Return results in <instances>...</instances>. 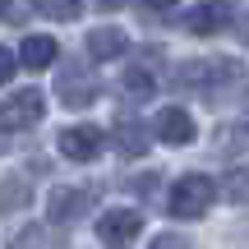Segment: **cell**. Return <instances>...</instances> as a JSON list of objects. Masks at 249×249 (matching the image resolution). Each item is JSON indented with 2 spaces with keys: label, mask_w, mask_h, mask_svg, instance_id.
Masks as SVG:
<instances>
[{
  "label": "cell",
  "mask_w": 249,
  "mask_h": 249,
  "mask_svg": "<svg viewBox=\"0 0 249 249\" xmlns=\"http://www.w3.org/2000/svg\"><path fill=\"white\" fill-rule=\"evenodd\" d=\"M171 79L185 92H198L208 102H222L226 92H249V70L240 60H226V55H213V60H189L180 65Z\"/></svg>",
  "instance_id": "cell-1"
},
{
  "label": "cell",
  "mask_w": 249,
  "mask_h": 249,
  "mask_svg": "<svg viewBox=\"0 0 249 249\" xmlns=\"http://www.w3.org/2000/svg\"><path fill=\"white\" fill-rule=\"evenodd\" d=\"M213 198H217V185L208 176H180L176 185H171V194H166V208L180 222H194V217H208Z\"/></svg>",
  "instance_id": "cell-2"
},
{
  "label": "cell",
  "mask_w": 249,
  "mask_h": 249,
  "mask_svg": "<svg viewBox=\"0 0 249 249\" xmlns=\"http://www.w3.org/2000/svg\"><path fill=\"white\" fill-rule=\"evenodd\" d=\"M42 116H46L42 88H18V92H9V97L0 102V124H5L9 134H23V129H33V124H42Z\"/></svg>",
  "instance_id": "cell-3"
},
{
  "label": "cell",
  "mask_w": 249,
  "mask_h": 249,
  "mask_svg": "<svg viewBox=\"0 0 249 249\" xmlns=\"http://www.w3.org/2000/svg\"><path fill=\"white\" fill-rule=\"evenodd\" d=\"M139 235H143V217L134 208H111L97 217V240L107 249H134Z\"/></svg>",
  "instance_id": "cell-4"
},
{
  "label": "cell",
  "mask_w": 249,
  "mask_h": 249,
  "mask_svg": "<svg viewBox=\"0 0 249 249\" xmlns=\"http://www.w3.org/2000/svg\"><path fill=\"white\" fill-rule=\"evenodd\" d=\"M88 208H92V189H79V185H60L46 198V217H51L55 226H70V222H79V217H88Z\"/></svg>",
  "instance_id": "cell-5"
},
{
  "label": "cell",
  "mask_w": 249,
  "mask_h": 249,
  "mask_svg": "<svg viewBox=\"0 0 249 249\" xmlns=\"http://www.w3.org/2000/svg\"><path fill=\"white\" fill-rule=\"evenodd\" d=\"M55 148H60L65 161H92L102 152V129L97 124H70V129H60Z\"/></svg>",
  "instance_id": "cell-6"
},
{
  "label": "cell",
  "mask_w": 249,
  "mask_h": 249,
  "mask_svg": "<svg viewBox=\"0 0 249 249\" xmlns=\"http://www.w3.org/2000/svg\"><path fill=\"white\" fill-rule=\"evenodd\" d=\"M231 14H235L231 0H208V5H194V9L185 14V33L213 37V33H222V28H231Z\"/></svg>",
  "instance_id": "cell-7"
},
{
  "label": "cell",
  "mask_w": 249,
  "mask_h": 249,
  "mask_svg": "<svg viewBox=\"0 0 249 249\" xmlns=\"http://www.w3.org/2000/svg\"><path fill=\"white\" fill-rule=\"evenodd\" d=\"M152 134H157L161 143H171V148H185V143H194V116H189L185 107H166L157 116V124H152Z\"/></svg>",
  "instance_id": "cell-8"
},
{
  "label": "cell",
  "mask_w": 249,
  "mask_h": 249,
  "mask_svg": "<svg viewBox=\"0 0 249 249\" xmlns=\"http://www.w3.org/2000/svg\"><path fill=\"white\" fill-rule=\"evenodd\" d=\"M60 102L65 107H88V102H97V83L79 65H65L60 70Z\"/></svg>",
  "instance_id": "cell-9"
},
{
  "label": "cell",
  "mask_w": 249,
  "mask_h": 249,
  "mask_svg": "<svg viewBox=\"0 0 249 249\" xmlns=\"http://www.w3.org/2000/svg\"><path fill=\"white\" fill-rule=\"evenodd\" d=\"M124 51H129V37L120 28H92L88 33V55L92 60H120Z\"/></svg>",
  "instance_id": "cell-10"
},
{
  "label": "cell",
  "mask_w": 249,
  "mask_h": 249,
  "mask_svg": "<svg viewBox=\"0 0 249 249\" xmlns=\"http://www.w3.org/2000/svg\"><path fill=\"white\" fill-rule=\"evenodd\" d=\"M55 55H60V46H55L51 37H42V33L23 37V46H18V60H23L28 70H46V65H55Z\"/></svg>",
  "instance_id": "cell-11"
},
{
  "label": "cell",
  "mask_w": 249,
  "mask_h": 249,
  "mask_svg": "<svg viewBox=\"0 0 249 249\" xmlns=\"http://www.w3.org/2000/svg\"><path fill=\"white\" fill-rule=\"evenodd\" d=\"M148 129H143L139 120H120L116 124V148L124 152V157H143V152H148Z\"/></svg>",
  "instance_id": "cell-12"
},
{
  "label": "cell",
  "mask_w": 249,
  "mask_h": 249,
  "mask_svg": "<svg viewBox=\"0 0 249 249\" xmlns=\"http://www.w3.org/2000/svg\"><path fill=\"white\" fill-rule=\"evenodd\" d=\"M9 249H60V240L51 235V226H23L18 235H9Z\"/></svg>",
  "instance_id": "cell-13"
},
{
  "label": "cell",
  "mask_w": 249,
  "mask_h": 249,
  "mask_svg": "<svg viewBox=\"0 0 249 249\" xmlns=\"http://www.w3.org/2000/svg\"><path fill=\"white\" fill-rule=\"evenodd\" d=\"M28 203V180L23 176H5L0 180V213H18Z\"/></svg>",
  "instance_id": "cell-14"
},
{
  "label": "cell",
  "mask_w": 249,
  "mask_h": 249,
  "mask_svg": "<svg viewBox=\"0 0 249 249\" xmlns=\"http://www.w3.org/2000/svg\"><path fill=\"white\" fill-rule=\"evenodd\" d=\"M33 9L46 14V18H55V23H74L79 9H83V0H33Z\"/></svg>",
  "instance_id": "cell-15"
},
{
  "label": "cell",
  "mask_w": 249,
  "mask_h": 249,
  "mask_svg": "<svg viewBox=\"0 0 249 249\" xmlns=\"http://www.w3.org/2000/svg\"><path fill=\"white\" fill-rule=\"evenodd\" d=\"M222 189H226L231 203H249V161H245V166H235V171H226Z\"/></svg>",
  "instance_id": "cell-16"
},
{
  "label": "cell",
  "mask_w": 249,
  "mask_h": 249,
  "mask_svg": "<svg viewBox=\"0 0 249 249\" xmlns=\"http://www.w3.org/2000/svg\"><path fill=\"white\" fill-rule=\"evenodd\" d=\"M124 92H129L134 102L152 97V92H157V88H152V74L148 70H129V74H124Z\"/></svg>",
  "instance_id": "cell-17"
},
{
  "label": "cell",
  "mask_w": 249,
  "mask_h": 249,
  "mask_svg": "<svg viewBox=\"0 0 249 249\" xmlns=\"http://www.w3.org/2000/svg\"><path fill=\"white\" fill-rule=\"evenodd\" d=\"M148 249H189V240H185V235H176V231H166V235H157Z\"/></svg>",
  "instance_id": "cell-18"
},
{
  "label": "cell",
  "mask_w": 249,
  "mask_h": 249,
  "mask_svg": "<svg viewBox=\"0 0 249 249\" xmlns=\"http://www.w3.org/2000/svg\"><path fill=\"white\" fill-rule=\"evenodd\" d=\"M14 65H18V55L9 51V46H0V83H9V79H14Z\"/></svg>",
  "instance_id": "cell-19"
},
{
  "label": "cell",
  "mask_w": 249,
  "mask_h": 249,
  "mask_svg": "<svg viewBox=\"0 0 249 249\" xmlns=\"http://www.w3.org/2000/svg\"><path fill=\"white\" fill-rule=\"evenodd\" d=\"M0 18H5V23H18V0H0Z\"/></svg>",
  "instance_id": "cell-20"
},
{
  "label": "cell",
  "mask_w": 249,
  "mask_h": 249,
  "mask_svg": "<svg viewBox=\"0 0 249 249\" xmlns=\"http://www.w3.org/2000/svg\"><path fill=\"white\" fill-rule=\"evenodd\" d=\"M143 5H148V9H171L176 0H143Z\"/></svg>",
  "instance_id": "cell-21"
},
{
  "label": "cell",
  "mask_w": 249,
  "mask_h": 249,
  "mask_svg": "<svg viewBox=\"0 0 249 249\" xmlns=\"http://www.w3.org/2000/svg\"><path fill=\"white\" fill-rule=\"evenodd\" d=\"M97 5H107V9H120V5H124V0H97Z\"/></svg>",
  "instance_id": "cell-22"
},
{
  "label": "cell",
  "mask_w": 249,
  "mask_h": 249,
  "mask_svg": "<svg viewBox=\"0 0 249 249\" xmlns=\"http://www.w3.org/2000/svg\"><path fill=\"white\" fill-rule=\"evenodd\" d=\"M240 33H245V42H249V18H245V23H240Z\"/></svg>",
  "instance_id": "cell-23"
}]
</instances>
